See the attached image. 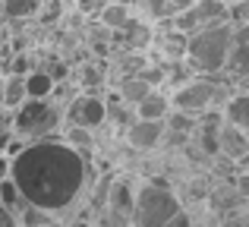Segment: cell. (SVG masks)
Wrapping results in <instances>:
<instances>
[{"instance_id":"cell-27","label":"cell","mask_w":249,"mask_h":227,"mask_svg":"<svg viewBox=\"0 0 249 227\" xmlns=\"http://www.w3.org/2000/svg\"><path fill=\"white\" fill-rule=\"evenodd\" d=\"M237 192H240V196H243L246 202H249V174H246V171L237 177Z\"/></svg>"},{"instance_id":"cell-16","label":"cell","mask_w":249,"mask_h":227,"mask_svg":"<svg viewBox=\"0 0 249 227\" xmlns=\"http://www.w3.org/2000/svg\"><path fill=\"white\" fill-rule=\"evenodd\" d=\"M148 92H152V86H148V82L142 79L139 73H136V76H120V86H117V98H120L123 105L136 107Z\"/></svg>"},{"instance_id":"cell-25","label":"cell","mask_w":249,"mask_h":227,"mask_svg":"<svg viewBox=\"0 0 249 227\" xmlns=\"http://www.w3.org/2000/svg\"><path fill=\"white\" fill-rule=\"evenodd\" d=\"M218 227H249V215H231V218H224Z\"/></svg>"},{"instance_id":"cell-22","label":"cell","mask_w":249,"mask_h":227,"mask_svg":"<svg viewBox=\"0 0 249 227\" xmlns=\"http://www.w3.org/2000/svg\"><path fill=\"white\" fill-rule=\"evenodd\" d=\"M0 205H3V209H10L13 215H16V211L25 205V202H22V196H19V190H16V183H13L10 177L0 183Z\"/></svg>"},{"instance_id":"cell-5","label":"cell","mask_w":249,"mask_h":227,"mask_svg":"<svg viewBox=\"0 0 249 227\" xmlns=\"http://www.w3.org/2000/svg\"><path fill=\"white\" fill-rule=\"evenodd\" d=\"M183 209L180 196L164 183H145L136 190L133 199V215H129V227H161L164 221Z\"/></svg>"},{"instance_id":"cell-28","label":"cell","mask_w":249,"mask_h":227,"mask_svg":"<svg viewBox=\"0 0 249 227\" xmlns=\"http://www.w3.org/2000/svg\"><path fill=\"white\" fill-rule=\"evenodd\" d=\"M98 79H101V73H98L95 67H85V79H82V82H85V88H89L91 82H98Z\"/></svg>"},{"instance_id":"cell-29","label":"cell","mask_w":249,"mask_h":227,"mask_svg":"<svg viewBox=\"0 0 249 227\" xmlns=\"http://www.w3.org/2000/svg\"><path fill=\"white\" fill-rule=\"evenodd\" d=\"M6 177H10V158L0 152V180H6Z\"/></svg>"},{"instance_id":"cell-14","label":"cell","mask_w":249,"mask_h":227,"mask_svg":"<svg viewBox=\"0 0 249 227\" xmlns=\"http://www.w3.org/2000/svg\"><path fill=\"white\" fill-rule=\"evenodd\" d=\"M129 19H133V10H129V3H123V0H107V3L98 10V22L107 32H120Z\"/></svg>"},{"instance_id":"cell-24","label":"cell","mask_w":249,"mask_h":227,"mask_svg":"<svg viewBox=\"0 0 249 227\" xmlns=\"http://www.w3.org/2000/svg\"><path fill=\"white\" fill-rule=\"evenodd\" d=\"M161 227H193V218H189V211H186V209H180L174 218H170V221H164Z\"/></svg>"},{"instance_id":"cell-13","label":"cell","mask_w":249,"mask_h":227,"mask_svg":"<svg viewBox=\"0 0 249 227\" xmlns=\"http://www.w3.org/2000/svg\"><path fill=\"white\" fill-rule=\"evenodd\" d=\"M133 111H136V120H164L170 114V98L161 92V88H152Z\"/></svg>"},{"instance_id":"cell-7","label":"cell","mask_w":249,"mask_h":227,"mask_svg":"<svg viewBox=\"0 0 249 227\" xmlns=\"http://www.w3.org/2000/svg\"><path fill=\"white\" fill-rule=\"evenodd\" d=\"M227 16V0H193L183 13H177L170 19V29L183 32V35H193L199 29H208L214 22H224Z\"/></svg>"},{"instance_id":"cell-6","label":"cell","mask_w":249,"mask_h":227,"mask_svg":"<svg viewBox=\"0 0 249 227\" xmlns=\"http://www.w3.org/2000/svg\"><path fill=\"white\" fill-rule=\"evenodd\" d=\"M63 120L67 126H79L95 133L98 126L107 123V98H101L98 92H79L70 98L67 111H63Z\"/></svg>"},{"instance_id":"cell-12","label":"cell","mask_w":249,"mask_h":227,"mask_svg":"<svg viewBox=\"0 0 249 227\" xmlns=\"http://www.w3.org/2000/svg\"><path fill=\"white\" fill-rule=\"evenodd\" d=\"M246 152H249V139L237 126H231V123L224 120L221 129H218V155H224V158H231V161H240Z\"/></svg>"},{"instance_id":"cell-19","label":"cell","mask_w":249,"mask_h":227,"mask_svg":"<svg viewBox=\"0 0 249 227\" xmlns=\"http://www.w3.org/2000/svg\"><path fill=\"white\" fill-rule=\"evenodd\" d=\"M158 51L167 57L170 63H180L183 57H186V35H183V32H177V29L164 32V35L158 38Z\"/></svg>"},{"instance_id":"cell-1","label":"cell","mask_w":249,"mask_h":227,"mask_svg":"<svg viewBox=\"0 0 249 227\" xmlns=\"http://www.w3.org/2000/svg\"><path fill=\"white\" fill-rule=\"evenodd\" d=\"M10 180L25 205L63 215L79 202L89 186V158L63 136L35 139L10 158Z\"/></svg>"},{"instance_id":"cell-2","label":"cell","mask_w":249,"mask_h":227,"mask_svg":"<svg viewBox=\"0 0 249 227\" xmlns=\"http://www.w3.org/2000/svg\"><path fill=\"white\" fill-rule=\"evenodd\" d=\"M231 38H233L231 19L193 32V35H186V57H183V63L199 76H221L227 67V57H231Z\"/></svg>"},{"instance_id":"cell-3","label":"cell","mask_w":249,"mask_h":227,"mask_svg":"<svg viewBox=\"0 0 249 227\" xmlns=\"http://www.w3.org/2000/svg\"><path fill=\"white\" fill-rule=\"evenodd\" d=\"M167 98H170V111L202 117L208 111H221V105L231 98V86H224L221 76H189Z\"/></svg>"},{"instance_id":"cell-21","label":"cell","mask_w":249,"mask_h":227,"mask_svg":"<svg viewBox=\"0 0 249 227\" xmlns=\"http://www.w3.org/2000/svg\"><path fill=\"white\" fill-rule=\"evenodd\" d=\"M0 10L6 19H29L41 10V0H0Z\"/></svg>"},{"instance_id":"cell-31","label":"cell","mask_w":249,"mask_h":227,"mask_svg":"<svg viewBox=\"0 0 249 227\" xmlns=\"http://www.w3.org/2000/svg\"><path fill=\"white\" fill-rule=\"evenodd\" d=\"M0 183H3V180H0Z\"/></svg>"},{"instance_id":"cell-30","label":"cell","mask_w":249,"mask_h":227,"mask_svg":"<svg viewBox=\"0 0 249 227\" xmlns=\"http://www.w3.org/2000/svg\"><path fill=\"white\" fill-rule=\"evenodd\" d=\"M0 111H3V82H0Z\"/></svg>"},{"instance_id":"cell-11","label":"cell","mask_w":249,"mask_h":227,"mask_svg":"<svg viewBox=\"0 0 249 227\" xmlns=\"http://www.w3.org/2000/svg\"><path fill=\"white\" fill-rule=\"evenodd\" d=\"M221 117H224L231 126H237L240 133L249 139V88H243V92H231V98L221 105Z\"/></svg>"},{"instance_id":"cell-20","label":"cell","mask_w":249,"mask_h":227,"mask_svg":"<svg viewBox=\"0 0 249 227\" xmlns=\"http://www.w3.org/2000/svg\"><path fill=\"white\" fill-rule=\"evenodd\" d=\"M16 221H19V227H60L57 215H51L44 209H35V205H22L16 211Z\"/></svg>"},{"instance_id":"cell-15","label":"cell","mask_w":249,"mask_h":227,"mask_svg":"<svg viewBox=\"0 0 249 227\" xmlns=\"http://www.w3.org/2000/svg\"><path fill=\"white\" fill-rule=\"evenodd\" d=\"M22 82H25V98H54L57 79L48 70H29L22 76Z\"/></svg>"},{"instance_id":"cell-9","label":"cell","mask_w":249,"mask_h":227,"mask_svg":"<svg viewBox=\"0 0 249 227\" xmlns=\"http://www.w3.org/2000/svg\"><path fill=\"white\" fill-rule=\"evenodd\" d=\"M133 199H136V190L129 180H114L107 183V215L110 221H120V224H129V215H133Z\"/></svg>"},{"instance_id":"cell-4","label":"cell","mask_w":249,"mask_h":227,"mask_svg":"<svg viewBox=\"0 0 249 227\" xmlns=\"http://www.w3.org/2000/svg\"><path fill=\"white\" fill-rule=\"evenodd\" d=\"M13 117V136L22 142H35V139H48V136H57L60 129V107L54 105V98H25Z\"/></svg>"},{"instance_id":"cell-23","label":"cell","mask_w":249,"mask_h":227,"mask_svg":"<svg viewBox=\"0 0 249 227\" xmlns=\"http://www.w3.org/2000/svg\"><path fill=\"white\" fill-rule=\"evenodd\" d=\"M63 139L70 142L73 148H79L85 155L91 145H95V133H89V129H79V126H67V133H63Z\"/></svg>"},{"instance_id":"cell-17","label":"cell","mask_w":249,"mask_h":227,"mask_svg":"<svg viewBox=\"0 0 249 227\" xmlns=\"http://www.w3.org/2000/svg\"><path fill=\"white\" fill-rule=\"evenodd\" d=\"M117 35H120L129 48H136V51H139V48H148V44L155 41V32H152V25H148L145 19H129V22L117 32Z\"/></svg>"},{"instance_id":"cell-26","label":"cell","mask_w":249,"mask_h":227,"mask_svg":"<svg viewBox=\"0 0 249 227\" xmlns=\"http://www.w3.org/2000/svg\"><path fill=\"white\" fill-rule=\"evenodd\" d=\"M0 227H19L16 215H13L10 209H3V205H0Z\"/></svg>"},{"instance_id":"cell-8","label":"cell","mask_w":249,"mask_h":227,"mask_svg":"<svg viewBox=\"0 0 249 227\" xmlns=\"http://www.w3.org/2000/svg\"><path fill=\"white\" fill-rule=\"evenodd\" d=\"M224 73H227V79H231V82L249 79V22H233L231 57H227Z\"/></svg>"},{"instance_id":"cell-10","label":"cell","mask_w":249,"mask_h":227,"mask_svg":"<svg viewBox=\"0 0 249 227\" xmlns=\"http://www.w3.org/2000/svg\"><path fill=\"white\" fill-rule=\"evenodd\" d=\"M164 133H167L164 120H133L126 126V142L136 152H152V148L161 145Z\"/></svg>"},{"instance_id":"cell-18","label":"cell","mask_w":249,"mask_h":227,"mask_svg":"<svg viewBox=\"0 0 249 227\" xmlns=\"http://www.w3.org/2000/svg\"><path fill=\"white\" fill-rule=\"evenodd\" d=\"M0 82H3V111L13 114L25 101V82H22V76H16V73L0 76Z\"/></svg>"}]
</instances>
